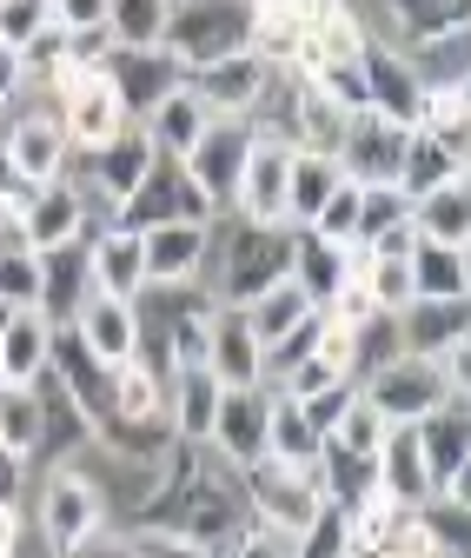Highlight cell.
<instances>
[{"label":"cell","mask_w":471,"mask_h":558,"mask_svg":"<svg viewBox=\"0 0 471 558\" xmlns=\"http://www.w3.org/2000/svg\"><path fill=\"white\" fill-rule=\"evenodd\" d=\"M293 279V227H246V220H213V253H207V293L220 306H252Z\"/></svg>","instance_id":"cell-1"},{"label":"cell","mask_w":471,"mask_h":558,"mask_svg":"<svg viewBox=\"0 0 471 558\" xmlns=\"http://www.w3.org/2000/svg\"><path fill=\"white\" fill-rule=\"evenodd\" d=\"M246 27H252V8H239V0H166V53L186 66H213L226 53L246 47Z\"/></svg>","instance_id":"cell-2"},{"label":"cell","mask_w":471,"mask_h":558,"mask_svg":"<svg viewBox=\"0 0 471 558\" xmlns=\"http://www.w3.org/2000/svg\"><path fill=\"white\" fill-rule=\"evenodd\" d=\"M107 525H113V512H107V493L94 485V472L40 465V538H47V551H66V545H80Z\"/></svg>","instance_id":"cell-3"},{"label":"cell","mask_w":471,"mask_h":558,"mask_svg":"<svg viewBox=\"0 0 471 558\" xmlns=\"http://www.w3.org/2000/svg\"><path fill=\"white\" fill-rule=\"evenodd\" d=\"M207 220H220L213 206H207V193L186 180L179 160H160V154H153L147 180L133 186L126 206L113 214V227H126V233H153V227H207Z\"/></svg>","instance_id":"cell-4"},{"label":"cell","mask_w":471,"mask_h":558,"mask_svg":"<svg viewBox=\"0 0 471 558\" xmlns=\"http://www.w3.org/2000/svg\"><path fill=\"white\" fill-rule=\"evenodd\" d=\"M239 499H246V519L265 525V532H280V538H299L325 506L312 493V472H293V465H273V459H259L239 472Z\"/></svg>","instance_id":"cell-5"},{"label":"cell","mask_w":471,"mask_h":558,"mask_svg":"<svg viewBox=\"0 0 471 558\" xmlns=\"http://www.w3.org/2000/svg\"><path fill=\"white\" fill-rule=\"evenodd\" d=\"M359 399L385 418V426H419V418H432V412H445V405H464V399L438 379L432 360H406V353H398L385 373H372V379L359 386Z\"/></svg>","instance_id":"cell-6"},{"label":"cell","mask_w":471,"mask_h":558,"mask_svg":"<svg viewBox=\"0 0 471 558\" xmlns=\"http://www.w3.org/2000/svg\"><path fill=\"white\" fill-rule=\"evenodd\" d=\"M246 154H252V120H239V113H213L207 133L193 140V154L179 160L186 180L207 193L213 214H226V206H233V186H239V173H246Z\"/></svg>","instance_id":"cell-7"},{"label":"cell","mask_w":471,"mask_h":558,"mask_svg":"<svg viewBox=\"0 0 471 558\" xmlns=\"http://www.w3.org/2000/svg\"><path fill=\"white\" fill-rule=\"evenodd\" d=\"M265 412H273V392L265 386H226L220 412H213V433H207V452L233 472L259 465L265 459Z\"/></svg>","instance_id":"cell-8"},{"label":"cell","mask_w":471,"mask_h":558,"mask_svg":"<svg viewBox=\"0 0 471 558\" xmlns=\"http://www.w3.org/2000/svg\"><path fill=\"white\" fill-rule=\"evenodd\" d=\"M406 126H392L379 113H352L346 120V140H339V173L346 186H398V160H406Z\"/></svg>","instance_id":"cell-9"},{"label":"cell","mask_w":471,"mask_h":558,"mask_svg":"<svg viewBox=\"0 0 471 558\" xmlns=\"http://www.w3.org/2000/svg\"><path fill=\"white\" fill-rule=\"evenodd\" d=\"M107 87H113L120 113L140 126L166 94H179V87H186V66H179L166 47H153V53H120V47H113V60H107Z\"/></svg>","instance_id":"cell-10"},{"label":"cell","mask_w":471,"mask_h":558,"mask_svg":"<svg viewBox=\"0 0 471 558\" xmlns=\"http://www.w3.org/2000/svg\"><path fill=\"white\" fill-rule=\"evenodd\" d=\"M286 167H293V147L252 140V154H246V173H239V186H233L226 220H246V227H286Z\"/></svg>","instance_id":"cell-11"},{"label":"cell","mask_w":471,"mask_h":558,"mask_svg":"<svg viewBox=\"0 0 471 558\" xmlns=\"http://www.w3.org/2000/svg\"><path fill=\"white\" fill-rule=\"evenodd\" d=\"M47 373L60 379V392L80 405L87 426H100V418L113 412V366H100L74 326H53V345H47Z\"/></svg>","instance_id":"cell-12"},{"label":"cell","mask_w":471,"mask_h":558,"mask_svg":"<svg viewBox=\"0 0 471 558\" xmlns=\"http://www.w3.org/2000/svg\"><path fill=\"white\" fill-rule=\"evenodd\" d=\"M265 81H273V66L252 60V53L239 47V53H226V60H213V66H193V74H186V94L207 107V113H239V120H246V113L259 107Z\"/></svg>","instance_id":"cell-13"},{"label":"cell","mask_w":471,"mask_h":558,"mask_svg":"<svg viewBox=\"0 0 471 558\" xmlns=\"http://www.w3.org/2000/svg\"><path fill=\"white\" fill-rule=\"evenodd\" d=\"M207 253H213V220L207 227H153L140 233L147 287H207Z\"/></svg>","instance_id":"cell-14"},{"label":"cell","mask_w":471,"mask_h":558,"mask_svg":"<svg viewBox=\"0 0 471 558\" xmlns=\"http://www.w3.org/2000/svg\"><path fill=\"white\" fill-rule=\"evenodd\" d=\"M359 81H365V107L379 113V120H392V126H419V81H412V66H406V53L398 47H365L359 53Z\"/></svg>","instance_id":"cell-15"},{"label":"cell","mask_w":471,"mask_h":558,"mask_svg":"<svg viewBox=\"0 0 471 558\" xmlns=\"http://www.w3.org/2000/svg\"><path fill=\"white\" fill-rule=\"evenodd\" d=\"M94 300V266H87V240L80 246H53L40 253V319L47 326H74L80 306Z\"/></svg>","instance_id":"cell-16"},{"label":"cell","mask_w":471,"mask_h":558,"mask_svg":"<svg viewBox=\"0 0 471 558\" xmlns=\"http://www.w3.org/2000/svg\"><path fill=\"white\" fill-rule=\"evenodd\" d=\"M419 452H425V472H432V493H464V472H471V418L464 405H445L432 418H419Z\"/></svg>","instance_id":"cell-17"},{"label":"cell","mask_w":471,"mask_h":558,"mask_svg":"<svg viewBox=\"0 0 471 558\" xmlns=\"http://www.w3.org/2000/svg\"><path fill=\"white\" fill-rule=\"evenodd\" d=\"M0 154L14 160V173H21L27 186H53V180H66V173H74V154H66V133H60L53 120H27V113H14L8 140H0Z\"/></svg>","instance_id":"cell-18"},{"label":"cell","mask_w":471,"mask_h":558,"mask_svg":"<svg viewBox=\"0 0 471 558\" xmlns=\"http://www.w3.org/2000/svg\"><path fill=\"white\" fill-rule=\"evenodd\" d=\"M87 233H94V220H87V199L74 193V180L34 186V199H27V246H34V253L80 246Z\"/></svg>","instance_id":"cell-19"},{"label":"cell","mask_w":471,"mask_h":558,"mask_svg":"<svg viewBox=\"0 0 471 558\" xmlns=\"http://www.w3.org/2000/svg\"><path fill=\"white\" fill-rule=\"evenodd\" d=\"M87 266H94V293L107 300H140L147 293V259H140V233H126V227H100L87 233Z\"/></svg>","instance_id":"cell-20"},{"label":"cell","mask_w":471,"mask_h":558,"mask_svg":"<svg viewBox=\"0 0 471 558\" xmlns=\"http://www.w3.org/2000/svg\"><path fill=\"white\" fill-rule=\"evenodd\" d=\"M471 300H412L406 313H398V345H406V360H438L445 345L471 339Z\"/></svg>","instance_id":"cell-21"},{"label":"cell","mask_w":471,"mask_h":558,"mask_svg":"<svg viewBox=\"0 0 471 558\" xmlns=\"http://www.w3.org/2000/svg\"><path fill=\"white\" fill-rule=\"evenodd\" d=\"M359 246H325L319 233H293V287L325 313L332 306V293H339L346 287V279L359 272Z\"/></svg>","instance_id":"cell-22"},{"label":"cell","mask_w":471,"mask_h":558,"mask_svg":"<svg viewBox=\"0 0 471 558\" xmlns=\"http://www.w3.org/2000/svg\"><path fill=\"white\" fill-rule=\"evenodd\" d=\"M372 465H379V499L406 506V512H419L432 499V472H425V452H419V433L412 426H392Z\"/></svg>","instance_id":"cell-23"},{"label":"cell","mask_w":471,"mask_h":558,"mask_svg":"<svg viewBox=\"0 0 471 558\" xmlns=\"http://www.w3.org/2000/svg\"><path fill=\"white\" fill-rule=\"evenodd\" d=\"M74 332H80V345H87L100 366H126L133 353H140V313H133L126 300H107V293H94L80 306Z\"/></svg>","instance_id":"cell-24"},{"label":"cell","mask_w":471,"mask_h":558,"mask_svg":"<svg viewBox=\"0 0 471 558\" xmlns=\"http://www.w3.org/2000/svg\"><path fill=\"white\" fill-rule=\"evenodd\" d=\"M207 373L220 386H259V339L246 332V313L220 306L207 326Z\"/></svg>","instance_id":"cell-25"},{"label":"cell","mask_w":471,"mask_h":558,"mask_svg":"<svg viewBox=\"0 0 471 558\" xmlns=\"http://www.w3.org/2000/svg\"><path fill=\"white\" fill-rule=\"evenodd\" d=\"M53 326L40 313H0V386H34L47 373Z\"/></svg>","instance_id":"cell-26"},{"label":"cell","mask_w":471,"mask_h":558,"mask_svg":"<svg viewBox=\"0 0 471 558\" xmlns=\"http://www.w3.org/2000/svg\"><path fill=\"white\" fill-rule=\"evenodd\" d=\"M346 186V173H339V160H325V154H293V167H286V227L293 233H306L312 220H319V206Z\"/></svg>","instance_id":"cell-27"},{"label":"cell","mask_w":471,"mask_h":558,"mask_svg":"<svg viewBox=\"0 0 471 558\" xmlns=\"http://www.w3.org/2000/svg\"><path fill=\"white\" fill-rule=\"evenodd\" d=\"M412 233L425 246H471V186L451 180V186L412 199Z\"/></svg>","instance_id":"cell-28"},{"label":"cell","mask_w":471,"mask_h":558,"mask_svg":"<svg viewBox=\"0 0 471 558\" xmlns=\"http://www.w3.org/2000/svg\"><path fill=\"white\" fill-rule=\"evenodd\" d=\"M412 300H471V246H412Z\"/></svg>","instance_id":"cell-29"},{"label":"cell","mask_w":471,"mask_h":558,"mask_svg":"<svg viewBox=\"0 0 471 558\" xmlns=\"http://www.w3.org/2000/svg\"><path fill=\"white\" fill-rule=\"evenodd\" d=\"M319 452H325L319 426H312V418H306L293 399L273 392V412H265V459H273V465H293V472H312Z\"/></svg>","instance_id":"cell-30"},{"label":"cell","mask_w":471,"mask_h":558,"mask_svg":"<svg viewBox=\"0 0 471 558\" xmlns=\"http://www.w3.org/2000/svg\"><path fill=\"white\" fill-rule=\"evenodd\" d=\"M207 120H213V113L179 87V94H166L140 126H147V140H153V154H160V160H186V154H193V140L207 133Z\"/></svg>","instance_id":"cell-31"},{"label":"cell","mask_w":471,"mask_h":558,"mask_svg":"<svg viewBox=\"0 0 471 558\" xmlns=\"http://www.w3.org/2000/svg\"><path fill=\"white\" fill-rule=\"evenodd\" d=\"M451 180H464V160H451L432 133H412V140H406V160H398V193H406V199H425V193H438V186H451Z\"/></svg>","instance_id":"cell-32"},{"label":"cell","mask_w":471,"mask_h":558,"mask_svg":"<svg viewBox=\"0 0 471 558\" xmlns=\"http://www.w3.org/2000/svg\"><path fill=\"white\" fill-rule=\"evenodd\" d=\"M107 34L120 53H153L166 40V0H107Z\"/></svg>","instance_id":"cell-33"},{"label":"cell","mask_w":471,"mask_h":558,"mask_svg":"<svg viewBox=\"0 0 471 558\" xmlns=\"http://www.w3.org/2000/svg\"><path fill=\"white\" fill-rule=\"evenodd\" d=\"M239 313H246V332L259 339V353H265V345H273V339H286V332H293L306 313H319V306H312V300L293 287V279H280L273 293H259V300H252V306H239Z\"/></svg>","instance_id":"cell-34"},{"label":"cell","mask_w":471,"mask_h":558,"mask_svg":"<svg viewBox=\"0 0 471 558\" xmlns=\"http://www.w3.org/2000/svg\"><path fill=\"white\" fill-rule=\"evenodd\" d=\"M40 439H47V426H40V392L34 386H0V446L34 465L40 459Z\"/></svg>","instance_id":"cell-35"},{"label":"cell","mask_w":471,"mask_h":558,"mask_svg":"<svg viewBox=\"0 0 471 558\" xmlns=\"http://www.w3.org/2000/svg\"><path fill=\"white\" fill-rule=\"evenodd\" d=\"M464 53H471V34H451V40H425L406 53L419 94H438V87H464Z\"/></svg>","instance_id":"cell-36"},{"label":"cell","mask_w":471,"mask_h":558,"mask_svg":"<svg viewBox=\"0 0 471 558\" xmlns=\"http://www.w3.org/2000/svg\"><path fill=\"white\" fill-rule=\"evenodd\" d=\"M107 418H166V379H153L140 360L113 366V412Z\"/></svg>","instance_id":"cell-37"},{"label":"cell","mask_w":471,"mask_h":558,"mask_svg":"<svg viewBox=\"0 0 471 558\" xmlns=\"http://www.w3.org/2000/svg\"><path fill=\"white\" fill-rule=\"evenodd\" d=\"M359 287H365L379 319H398L412 306V266L406 259H359Z\"/></svg>","instance_id":"cell-38"},{"label":"cell","mask_w":471,"mask_h":558,"mask_svg":"<svg viewBox=\"0 0 471 558\" xmlns=\"http://www.w3.org/2000/svg\"><path fill=\"white\" fill-rule=\"evenodd\" d=\"M392 227H412V199L398 186H359V253Z\"/></svg>","instance_id":"cell-39"},{"label":"cell","mask_w":471,"mask_h":558,"mask_svg":"<svg viewBox=\"0 0 471 558\" xmlns=\"http://www.w3.org/2000/svg\"><path fill=\"white\" fill-rule=\"evenodd\" d=\"M406 345H398V326L392 319H365V326H352V386H365L372 373H385Z\"/></svg>","instance_id":"cell-40"},{"label":"cell","mask_w":471,"mask_h":558,"mask_svg":"<svg viewBox=\"0 0 471 558\" xmlns=\"http://www.w3.org/2000/svg\"><path fill=\"white\" fill-rule=\"evenodd\" d=\"M385 433H392V426H385V418H379V412H372L365 399H352V405L339 412V426H332V433H325V446H339V452H359V459H379V446H385Z\"/></svg>","instance_id":"cell-41"},{"label":"cell","mask_w":471,"mask_h":558,"mask_svg":"<svg viewBox=\"0 0 471 558\" xmlns=\"http://www.w3.org/2000/svg\"><path fill=\"white\" fill-rule=\"evenodd\" d=\"M40 306V253H0V313Z\"/></svg>","instance_id":"cell-42"},{"label":"cell","mask_w":471,"mask_h":558,"mask_svg":"<svg viewBox=\"0 0 471 558\" xmlns=\"http://www.w3.org/2000/svg\"><path fill=\"white\" fill-rule=\"evenodd\" d=\"M306 233H319L325 246H359V186H339V193H332Z\"/></svg>","instance_id":"cell-43"},{"label":"cell","mask_w":471,"mask_h":558,"mask_svg":"<svg viewBox=\"0 0 471 558\" xmlns=\"http://www.w3.org/2000/svg\"><path fill=\"white\" fill-rule=\"evenodd\" d=\"M352 551V532H346V512H319L299 538H293V558H346Z\"/></svg>","instance_id":"cell-44"},{"label":"cell","mask_w":471,"mask_h":558,"mask_svg":"<svg viewBox=\"0 0 471 558\" xmlns=\"http://www.w3.org/2000/svg\"><path fill=\"white\" fill-rule=\"evenodd\" d=\"M126 558H226V551H207V545L160 532V525H126Z\"/></svg>","instance_id":"cell-45"},{"label":"cell","mask_w":471,"mask_h":558,"mask_svg":"<svg viewBox=\"0 0 471 558\" xmlns=\"http://www.w3.org/2000/svg\"><path fill=\"white\" fill-rule=\"evenodd\" d=\"M47 27V0H0V47H27Z\"/></svg>","instance_id":"cell-46"},{"label":"cell","mask_w":471,"mask_h":558,"mask_svg":"<svg viewBox=\"0 0 471 558\" xmlns=\"http://www.w3.org/2000/svg\"><path fill=\"white\" fill-rule=\"evenodd\" d=\"M226 558H293V538L265 532V525H246V532L226 545Z\"/></svg>","instance_id":"cell-47"},{"label":"cell","mask_w":471,"mask_h":558,"mask_svg":"<svg viewBox=\"0 0 471 558\" xmlns=\"http://www.w3.org/2000/svg\"><path fill=\"white\" fill-rule=\"evenodd\" d=\"M53 558H126V532L107 525V532H94V538H80V545H66V551H53Z\"/></svg>","instance_id":"cell-48"},{"label":"cell","mask_w":471,"mask_h":558,"mask_svg":"<svg viewBox=\"0 0 471 558\" xmlns=\"http://www.w3.org/2000/svg\"><path fill=\"white\" fill-rule=\"evenodd\" d=\"M21 493H27V459H14L8 446H0V512H21Z\"/></svg>","instance_id":"cell-49"},{"label":"cell","mask_w":471,"mask_h":558,"mask_svg":"<svg viewBox=\"0 0 471 558\" xmlns=\"http://www.w3.org/2000/svg\"><path fill=\"white\" fill-rule=\"evenodd\" d=\"M21 87H27V74H21V53H14V47H0V113H8V107L21 100Z\"/></svg>","instance_id":"cell-50"},{"label":"cell","mask_w":471,"mask_h":558,"mask_svg":"<svg viewBox=\"0 0 471 558\" xmlns=\"http://www.w3.org/2000/svg\"><path fill=\"white\" fill-rule=\"evenodd\" d=\"M27 199H34V186L14 173V160H8V154H0V206H27Z\"/></svg>","instance_id":"cell-51"},{"label":"cell","mask_w":471,"mask_h":558,"mask_svg":"<svg viewBox=\"0 0 471 558\" xmlns=\"http://www.w3.org/2000/svg\"><path fill=\"white\" fill-rule=\"evenodd\" d=\"M0 558H21V512H0Z\"/></svg>","instance_id":"cell-52"},{"label":"cell","mask_w":471,"mask_h":558,"mask_svg":"<svg viewBox=\"0 0 471 558\" xmlns=\"http://www.w3.org/2000/svg\"><path fill=\"white\" fill-rule=\"evenodd\" d=\"M8 126H14V113H0V140H8Z\"/></svg>","instance_id":"cell-53"},{"label":"cell","mask_w":471,"mask_h":558,"mask_svg":"<svg viewBox=\"0 0 471 558\" xmlns=\"http://www.w3.org/2000/svg\"><path fill=\"white\" fill-rule=\"evenodd\" d=\"M346 558H352V551H346Z\"/></svg>","instance_id":"cell-54"}]
</instances>
